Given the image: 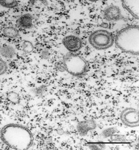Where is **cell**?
Instances as JSON below:
<instances>
[{
    "instance_id": "cell-7",
    "label": "cell",
    "mask_w": 139,
    "mask_h": 150,
    "mask_svg": "<svg viewBox=\"0 0 139 150\" xmlns=\"http://www.w3.org/2000/svg\"><path fill=\"white\" fill-rule=\"evenodd\" d=\"M65 47L71 53H75L80 50L82 47L81 39L74 35L66 36L62 40Z\"/></svg>"
},
{
    "instance_id": "cell-22",
    "label": "cell",
    "mask_w": 139,
    "mask_h": 150,
    "mask_svg": "<svg viewBox=\"0 0 139 150\" xmlns=\"http://www.w3.org/2000/svg\"><path fill=\"white\" fill-rule=\"evenodd\" d=\"M88 1H92V2H96V1H99V0H88Z\"/></svg>"
},
{
    "instance_id": "cell-10",
    "label": "cell",
    "mask_w": 139,
    "mask_h": 150,
    "mask_svg": "<svg viewBox=\"0 0 139 150\" xmlns=\"http://www.w3.org/2000/svg\"><path fill=\"white\" fill-rule=\"evenodd\" d=\"M15 54V49L10 45H4L0 48V54L5 58L11 59L14 57Z\"/></svg>"
},
{
    "instance_id": "cell-12",
    "label": "cell",
    "mask_w": 139,
    "mask_h": 150,
    "mask_svg": "<svg viewBox=\"0 0 139 150\" xmlns=\"http://www.w3.org/2000/svg\"><path fill=\"white\" fill-rule=\"evenodd\" d=\"M0 5L6 8H13L18 5L17 0H0Z\"/></svg>"
},
{
    "instance_id": "cell-18",
    "label": "cell",
    "mask_w": 139,
    "mask_h": 150,
    "mask_svg": "<svg viewBox=\"0 0 139 150\" xmlns=\"http://www.w3.org/2000/svg\"><path fill=\"white\" fill-rule=\"evenodd\" d=\"M88 147L91 150H103L105 149V144L103 143L88 144Z\"/></svg>"
},
{
    "instance_id": "cell-9",
    "label": "cell",
    "mask_w": 139,
    "mask_h": 150,
    "mask_svg": "<svg viewBox=\"0 0 139 150\" xmlns=\"http://www.w3.org/2000/svg\"><path fill=\"white\" fill-rule=\"evenodd\" d=\"M33 16L29 13H25L21 16L18 20V24L20 28L26 29L33 27Z\"/></svg>"
},
{
    "instance_id": "cell-3",
    "label": "cell",
    "mask_w": 139,
    "mask_h": 150,
    "mask_svg": "<svg viewBox=\"0 0 139 150\" xmlns=\"http://www.w3.org/2000/svg\"><path fill=\"white\" fill-rule=\"evenodd\" d=\"M103 18L109 22H116L128 18L130 14L121 0H107L102 9Z\"/></svg>"
},
{
    "instance_id": "cell-11",
    "label": "cell",
    "mask_w": 139,
    "mask_h": 150,
    "mask_svg": "<svg viewBox=\"0 0 139 150\" xmlns=\"http://www.w3.org/2000/svg\"><path fill=\"white\" fill-rule=\"evenodd\" d=\"M3 34L6 38H15L19 36V32L18 30L14 27H8L4 29Z\"/></svg>"
},
{
    "instance_id": "cell-4",
    "label": "cell",
    "mask_w": 139,
    "mask_h": 150,
    "mask_svg": "<svg viewBox=\"0 0 139 150\" xmlns=\"http://www.w3.org/2000/svg\"><path fill=\"white\" fill-rule=\"evenodd\" d=\"M62 63L65 71L74 76H83L87 72L88 65L86 60L74 53L70 52L66 54L63 58Z\"/></svg>"
},
{
    "instance_id": "cell-17",
    "label": "cell",
    "mask_w": 139,
    "mask_h": 150,
    "mask_svg": "<svg viewBox=\"0 0 139 150\" xmlns=\"http://www.w3.org/2000/svg\"><path fill=\"white\" fill-rule=\"evenodd\" d=\"M22 49L23 51L26 53H31L34 50L33 44L30 41L25 40L22 44Z\"/></svg>"
},
{
    "instance_id": "cell-6",
    "label": "cell",
    "mask_w": 139,
    "mask_h": 150,
    "mask_svg": "<svg viewBox=\"0 0 139 150\" xmlns=\"http://www.w3.org/2000/svg\"><path fill=\"white\" fill-rule=\"evenodd\" d=\"M139 111L133 108H127L120 114L122 122L128 127L135 128L139 126Z\"/></svg>"
},
{
    "instance_id": "cell-14",
    "label": "cell",
    "mask_w": 139,
    "mask_h": 150,
    "mask_svg": "<svg viewBox=\"0 0 139 150\" xmlns=\"http://www.w3.org/2000/svg\"><path fill=\"white\" fill-rule=\"evenodd\" d=\"M7 98L9 102L14 104H18L20 102V97L18 94L13 91L8 93Z\"/></svg>"
},
{
    "instance_id": "cell-21",
    "label": "cell",
    "mask_w": 139,
    "mask_h": 150,
    "mask_svg": "<svg viewBox=\"0 0 139 150\" xmlns=\"http://www.w3.org/2000/svg\"><path fill=\"white\" fill-rule=\"evenodd\" d=\"M55 66L57 69L60 72H63V71H65V68H64L63 63L61 64L60 63H57Z\"/></svg>"
},
{
    "instance_id": "cell-13",
    "label": "cell",
    "mask_w": 139,
    "mask_h": 150,
    "mask_svg": "<svg viewBox=\"0 0 139 150\" xmlns=\"http://www.w3.org/2000/svg\"><path fill=\"white\" fill-rule=\"evenodd\" d=\"M28 5L30 7H47L48 5L47 0H29Z\"/></svg>"
},
{
    "instance_id": "cell-20",
    "label": "cell",
    "mask_w": 139,
    "mask_h": 150,
    "mask_svg": "<svg viewBox=\"0 0 139 150\" xmlns=\"http://www.w3.org/2000/svg\"><path fill=\"white\" fill-rule=\"evenodd\" d=\"M50 53L48 50H45L42 51L41 53V57L42 58L47 59L50 57Z\"/></svg>"
},
{
    "instance_id": "cell-16",
    "label": "cell",
    "mask_w": 139,
    "mask_h": 150,
    "mask_svg": "<svg viewBox=\"0 0 139 150\" xmlns=\"http://www.w3.org/2000/svg\"><path fill=\"white\" fill-rule=\"evenodd\" d=\"M111 142H127V139L124 135L122 134H115L110 137Z\"/></svg>"
},
{
    "instance_id": "cell-2",
    "label": "cell",
    "mask_w": 139,
    "mask_h": 150,
    "mask_svg": "<svg viewBox=\"0 0 139 150\" xmlns=\"http://www.w3.org/2000/svg\"><path fill=\"white\" fill-rule=\"evenodd\" d=\"M116 46L128 54L139 55V28L138 25L128 26L117 33L114 38Z\"/></svg>"
},
{
    "instance_id": "cell-19",
    "label": "cell",
    "mask_w": 139,
    "mask_h": 150,
    "mask_svg": "<svg viewBox=\"0 0 139 150\" xmlns=\"http://www.w3.org/2000/svg\"><path fill=\"white\" fill-rule=\"evenodd\" d=\"M8 69L7 63L3 59H0V76L5 74Z\"/></svg>"
},
{
    "instance_id": "cell-1",
    "label": "cell",
    "mask_w": 139,
    "mask_h": 150,
    "mask_svg": "<svg viewBox=\"0 0 139 150\" xmlns=\"http://www.w3.org/2000/svg\"><path fill=\"white\" fill-rule=\"evenodd\" d=\"M3 142L13 150H28L33 145V134L25 126L16 124L4 126L1 132Z\"/></svg>"
},
{
    "instance_id": "cell-15",
    "label": "cell",
    "mask_w": 139,
    "mask_h": 150,
    "mask_svg": "<svg viewBox=\"0 0 139 150\" xmlns=\"http://www.w3.org/2000/svg\"><path fill=\"white\" fill-rule=\"evenodd\" d=\"M117 132V129L114 127L106 128L102 131V135L105 138H110L112 135L116 134Z\"/></svg>"
},
{
    "instance_id": "cell-5",
    "label": "cell",
    "mask_w": 139,
    "mask_h": 150,
    "mask_svg": "<svg viewBox=\"0 0 139 150\" xmlns=\"http://www.w3.org/2000/svg\"><path fill=\"white\" fill-rule=\"evenodd\" d=\"M91 46L97 50H104L111 47L114 43V38L109 31L98 30L91 33L89 37Z\"/></svg>"
},
{
    "instance_id": "cell-8",
    "label": "cell",
    "mask_w": 139,
    "mask_h": 150,
    "mask_svg": "<svg viewBox=\"0 0 139 150\" xmlns=\"http://www.w3.org/2000/svg\"><path fill=\"white\" fill-rule=\"evenodd\" d=\"M97 127L96 122L94 119H88L81 121L76 126L78 134L82 137L87 136L90 131L95 130Z\"/></svg>"
}]
</instances>
